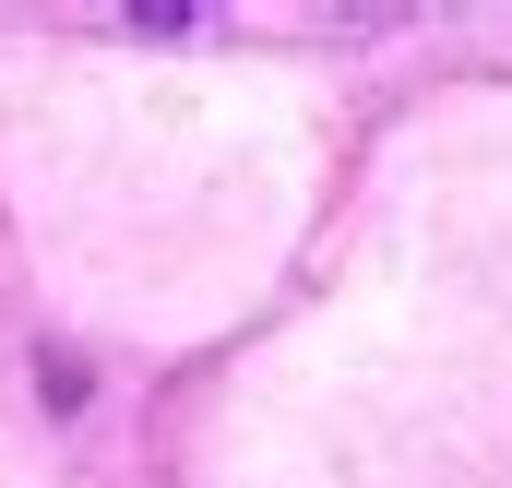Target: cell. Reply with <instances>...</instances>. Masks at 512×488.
Returning <instances> with one entry per match:
<instances>
[]
</instances>
